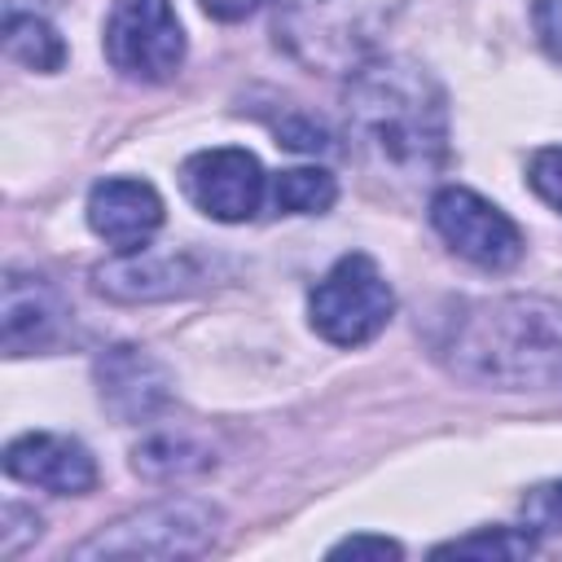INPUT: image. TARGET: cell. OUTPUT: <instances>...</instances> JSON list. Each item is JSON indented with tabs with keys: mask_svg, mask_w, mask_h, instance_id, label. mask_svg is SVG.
<instances>
[{
	"mask_svg": "<svg viewBox=\"0 0 562 562\" xmlns=\"http://www.w3.org/2000/svg\"><path fill=\"white\" fill-rule=\"evenodd\" d=\"M430 347L465 382L496 391H562V303L536 294L461 299L435 316Z\"/></svg>",
	"mask_w": 562,
	"mask_h": 562,
	"instance_id": "6da1fadb",
	"label": "cell"
},
{
	"mask_svg": "<svg viewBox=\"0 0 562 562\" xmlns=\"http://www.w3.org/2000/svg\"><path fill=\"white\" fill-rule=\"evenodd\" d=\"M347 123L364 158L395 180H430L448 158V97L408 57H378L351 75Z\"/></svg>",
	"mask_w": 562,
	"mask_h": 562,
	"instance_id": "7a4b0ae2",
	"label": "cell"
},
{
	"mask_svg": "<svg viewBox=\"0 0 562 562\" xmlns=\"http://www.w3.org/2000/svg\"><path fill=\"white\" fill-rule=\"evenodd\" d=\"M400 0H277V40L285 53L325 75H356Z\"/></svg>",
	"mask_w": 562,
	"mask_h": 562,
	"instance_id": "3957f363",
	"label": "cell"
},
{
	"mask_svg": "<svg viewBox=\"0 0 562 562\" xmlns=\"http://www.w3.org/2000/svg\"><path fill=\"white\" fill-rule=\"evenodd\" d=\"M215 531H220V509L180 496L123 514L119 522L88 536L75 549V558H193L211 549Z\"/></svg>",
	"mask_w": 562,
	"mask_h": 562,
	"instance_id": "277c9868",
	"label": "cell"
},
{
	"mask_svg": "<svg viewBox=\"0 0 562 562\" xmlns=\"http://www.w3.org/2000/svg\"><path fill=\"white\" fill-rule=\"evenodd\" d=\"M391 312H395V294H391L386 277L378 272V263L360 250L342 255L316 281V290L307 299L312 329L334 347H360V342L378 338L386 329Z\"/></svg>",
	"mask_w": 562,
	"mask_h": 562,
	"instance_id": "5b68a950",
	"label": "cell"
},
{
	"mask_svg": "<svg viewBox=\"0 0 562 562\" xmlns=\"http://www.w3.org/2000/svg\"><path fill=\"white\" fill-rule=\"evenodd\" d=\"M105 57L132 79H171L184 61V31L171 0H114L105 18Z\"/></svg>",
	"mask_w": 562,
	"mask_h": 562,
	"instance_id": "8992f818",
	"label": "cell"
},
{
	"mask_svg": "<svg viewBox=\"0 0 562 562\" xmlns=\"http://www.w3.org/2000/svg\"><path fill=\"white\" fill-rule=\"evenodd\" d=\"M430 224H435V233L461 259H470V263H479L487 272L514 268L522 259V233H518V224L501 206H492L487 198H479L474 189L443 184L430 198Z\"/></svg>",
	"mask_w": 562,
	"mask_h": 562,
	"instance_id": "52a82bcc",
	"label": "cell"
},
{
	"mask_svg": "<svg viewBox=\"0 0 562 562\" xmlns=\"http://www.w3.org/2000/svg\"><path fill=\"white\" fill-rule=\"evenodd\" d=\"M180 184H184L189 202L202 215L220 220V224H241L263 202V167H259V158L250 149H233V145L189 154L184 167H180Z\"/></svg>",
	"mask_w": 562,
	"mask_h": 562,
	"instance_id": "ba28073f",
	"label": "cell"
},
{
	"mask_svg": "<svg viewBox=\"0 0 562 562\" xmlns=\"http://www.w3.org/2000/svg\"><path fill=\"white\" fill-rule=\"evenodd\" d=\"M4 474L18 483L57 492V496H83L97 483V461L70 435L26 430L4 448Z\"/></svg>",
	"mask_w": 562,
	"mask_h": 562,
	"instance_id": "9c48e42d",
	"label": "cell"
},
{
	"mask_svg": "<svg viewBox=\"0 0 562 562\" xmlns=\"http://www.w3.org/2000/svg\"><path fill=\"white\" fill-rule=\"evenodd\" d=\"M88 224L119 255L145 250L149 237L162 228V198L149 180L110 176V180L92 184V193H88Z\"/></svg>",
	"mask_w": 562,
	"mask_h": 562,
	"instance_id": "30bf717a",
	"label": "cell"
},
{
	"mask_svg": "<svg viewBox=\"0 0 562 562\" xmlns=\"http://www.w3.org/2000/svg\"><path fill=\"white\" fill-rule=\"evenodd\" d=\"M97 391H101V404L114 417L140 422V417H154L167 404L171 382H167V369L149 351H140V347H110L97 360Z\"/></svg>",
	"mask_w": 562,
	"mask_h": 562,
	"instance_id": "8fae6325",
	"label": "cell"
},
{
	"mask_svg": "<svg viewBox=\"0 0 562 562\" xmlns=\"http://www.w3.org/2000/svg\"><path fill=\"white\" fill-rule=\"evenodd\" d=\"M61 321H66V303L53 290V281H44L35 272H9L4 277L0 325H4V351L9 356L53 347L61 334Z\"/></svg>",
	"mask_w": 562,
	"mask_h": 562,
	"instance_id": "7c38bea8",
	"label": "cell"
},
{
	"mask_svg": "<svg viewBox=\"0 0 562 562\" xmlns=\"http://www.w3.org/2000/svg\"><path fill=\"white\" fill-rule=\"evenodd\" d=\"M97 290L110 299H171L180 290H189V281H198L193 263L184 255H149V250H127L119 259H110L105 268L92 272Z\"/></svg>",
	"mask_w": 562,
	"mask_h": 562,
	"instance_id": "4fadbf2b",
	"label": "cell"
},
{
	"mask_svg": "<svg viewBox=\"0 0 562 562\" xmlns=\"http://www.w3.org/2000/svg\"><path fill=\"white\" fill-rule=\"evenodd\" d=\"M132 465H136V474H145V479L171 483V479H193V474L211 470L215 457H211V448H202L193 435L158 430V435H149L145 443H136Z\"/></svg>",
	"mask_w": 562,
	"mask_h": 562,
	"instance_id": "5bb4252c",
	"label": "cell"
},
{
	"mask_svg": "<svg viewBox=\"0 0 562 562\" xmlns=\"http://www.w3.org/2000/svg\"><path fill=\"white\" fill-rule=\"evenodd\" d=\"M4 53H9L13 61L31 66V70H44V75L66 66V44H61V35H57L44 18L18 13V9L4 18Z\"/></svg>",
	"mask_w": 562,
	"mask_h": 562,
	"instance_id": "9a60e30c",
	"label": "cell"
},
{
	"mask_svg": "<svg viewBox=\"0 0 562 562\" xmlns=\"http://www.w3.org/2000/svg\"><path fill=\"white\" fill-rule=\"evenodd\" d=\"M334 198H338V184L325 167H294V171H281L272 184L277 211H290V215H325Z\"/></svg>",
	"mask_w": 562,
	"mask_h": 562,
	"instance_id": "2e32d148",
	"label": "cell"
},
{
	"mask_svg": "<svg viewBox=\"0 0 562 562\" xmlns=\"http://www.w3.org/2000/svg\"><path fill=\"white\" fill-rule=\"evenodd\" d=\"M443 553H457V558H527V553H536V536L527 527L522 531L483 527V531H470V536L448 540V544L435 549V558H443Z\"/></svg>",
	"mask_w": 562,
	"mask_h": 562,
	"instance_id": "e0dca14e",
	"label": "cell"
},
{
	"mask_svg": "<svg viewBox=\"0 0 562 562\" xmlns=\"http://www.w3.org/2000/svg\"><path fill=\"white\" fill-rule=\"evenodd\" d=\"M522 522L531 536H562V479L536 483L522 496Z\"/></svg>",
	"mask_w": 562,
	"mask_h": 562,
	"instance_id": "ac0fdd59",
	"label": "cell"
},
{
	"mask_svg": "<svg viewBox=\"0 0 562 562\" xmlns=\"http://www.w3.org/2000/svg\"><path fill=\"white\" fill-rule=\"evenodd\" d=\"M527 180H531V189H536L553 211H562V145L536 149L531 162H527Z\"/></svg>",
	"mask_w": 562,
	"mask_h": 562,
	"instance_id": "d6986e66",
	"label": "cell"
},
{
	"mask_svg": "<svg viewBox=\"0 0 562 562\" xmlns=\"http://www.w3.org/2000/svg\"><path fill=\"white\" fill-rule=\"evenodd\" d=\"M40 536V518L22 505H4V527H0V553L13 558L22 553V540H35Z\"/></svg>",
	"mask_w": 562,
	"mask_h": 562,
	"instance_id": "ffe728a7",
	"label": "cell"
},
{
	"mask_svg": "<svg viewBox=\"0 0 562 562\" xmlns=\"http://www.w3.org/2000/svg\"><path fill=\"white\" fill-rule=\"evenodd\" d=\"M531 22H536V35H540L544 53L562 61V0H536Z\"/></svg>",
	"mask_w": 562,
	"mask_h": 562,
	"instance_id": "44dd1931",
	"label": "cell"
},
{
	"mask_svg": "<svg viewBox=\"0 0 562 562\" xmlns=\"http://www.w3.org/2000/svg\"><path fill=\"white\" fill-rule=\"evenodd\" d=\"M404 549L386 536H347L329 549V558H400Z\"/></svg>",
	"mask_w": 562,
	"mask_h": 562,
	"instance_id": "7402d4cb",
	"label": "cell"
},
{
	"mask_svg": "<svg viewBox=\"0 0 562 562\" xmlns=\"http://www.w3.org/2000/svg\"><path fill=\"white\" fill-rule=\"evenodd\" d=\"M215 22H241V18H250L263 0H198Z\"/></svg>",
	"mask_w": 562,
	"mask_h": 562,
	"instance_id": "603a6c76",
	"label": "cell"
}]
</instances>
